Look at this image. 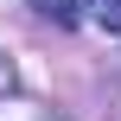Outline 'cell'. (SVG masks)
I'll return each mask as SVG.
<instances>
[{
  "instance_id": "1",
  "label": "cell",
  "mask_w": 121,
  "mask_h": 121,
  "mask_svg": "<svg viewBox=\"0 0 121 121\" xmlns=\"http://www.w3.org/2000/svg\"><path fill=\"white\" fill-rule=\"evenodd\" d=\"M32 13H38V19H51L57 32H70V26L83 19V6H77V0H32Z\"/></svg>"
},
{
  "instance_id": "2",
  "label": "cell",
  "mask_w": 121,
  "mask_h": 121,
  "mask_svg": "<svg viewBox=\"0 0 121 121\" xmlns=\"http://www.w3.org/2000/svg\"><path fill=\"white\" fill-rule=\"evenodd\" d=\"M89 19L102 32H121V0H89Z\"/></svg>"
}]
</instances>
